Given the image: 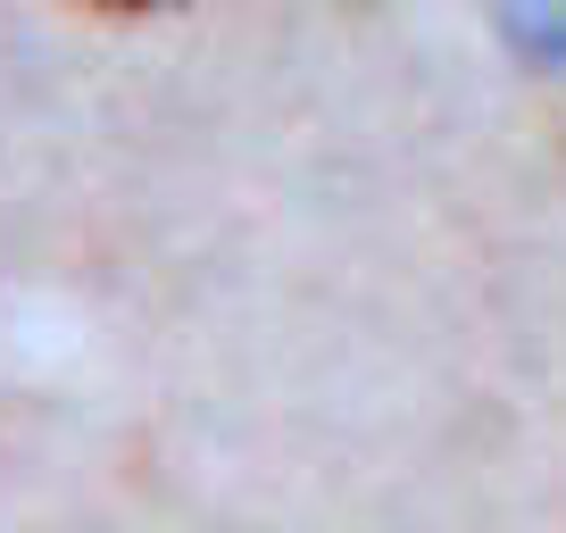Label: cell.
<instances>
[{
	"mask_svg": "<svg viewBox=\"0 0 566 533\" xmlns=\"http://www.w3.org/2000/svg\"><path fill=\"white\" fill-rule=\"evenodd\" d=\"M84 9H150V0H84Z\"/></svg>",
	"mask_w": 566,
	"mask_h": 533,
	"instance_id": "1",
	"label": "cell"
}]
</instances>
